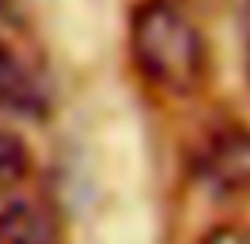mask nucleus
<instances>
[{"label":"nucleus","mask_w":250,"mask_h":244,"mask_svg":"<svg viewBox=\"0 0 250 244\" xmlns=\"http://www.w3.org/2000/svg\"><path fill=\"white\" fill-rule=\"evenodd\" d=\"M130 57L149 86L187 98L209 80V44L177 0H143L130 16Z\"/></svg>","instance_id":"1"},{"label":"nucleus","mask_w":250,"mask_h":244,"mask_svg":"<svg viewBox=\"0 0 250 244\" xmlns=\"http://www.w3.org/2000/svg\"><path fill=\"white\" fill-rule=\"evenodd\" d=\"M196 175L209 194L238 200L250 197V127L222 124L196 149Z\"/></svg>","instance_id":"2"},{"label":"nucleus","mask_w":250,"mask_h":244,"mask_svg":"<svg viewBox=\"0 0 250 244\" xmlns=\"http://www.w3.org/2000/svg\"><path fill=\"white\" fill-rule=\"evenodd\" d=\"M48 86L38 67L10 42H0V108L13 114H44Z\"/></svg>","instance_id":"3"},{"label":"nucleus","mask_w":250,"mask_h":244,"mask_svg":"<svg viewBox=\"0 0 250 244\" xmlns=\"http://www.w3.org/2000/svg\"><path fill=\"white\" fill-rule=\"evenodd\" d=\"M0 238L6 244H57V225L42 200L10 194L0 200Z\"/></svg>","instance_id":"4"},{"label":"nucleus","mask_w":250,"mask_h":244,"mask_svg":"<svg viewBox=\"0 0 250 244\" xmlns=\"http://www.w3.org/2000/svg\"><path fill=\"white\" fill-rule=\"evenodd\" d=\"M29 146L22 143V136L16 130H10L0 121V184H16L29 175Z\"/></svg>","instance_id":"5"},{"label":"nucleus","mask_w":250,"mask_h":244,"mask_svg":"<svg viewBox=\"0 0 250 244\" xmlns=\"http://www.w3.org/2000/svg\"><path fill=\"white\" fill-rule=\"evenodd\" d=\"M196 244H250V228L247 225H222L215 232L203 235Z\"/></svg>","instance_id":"6"},{"label":"nucleus","mask_w":250,"mask_h":244,"mask_svg":"<svg viewBox=\"0 0 250 244\" xmlns=\"http://www.w3.org/2000/svg\"><path fill=\"white\" fill-rule=\"evenodd\" d=\"M244 29H247V57H244V67H247V83H250V0H244Z\"/></svg>","instance_id":"7"},{"label":"nucleus","mask_w":250,"mask_h":244,"mask_svg":"<svg viewBox=\"0 0 250 244\" xmlns=\"http://www.w3.org/2000/svg\"><path fill=\"white\" fill-rule=\"evenodd\" d=\"M0 244H6V241H3V238H0Z\"/></svg>","instance_id":"8"}]
</instances>
